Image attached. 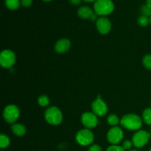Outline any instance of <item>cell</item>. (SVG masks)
Returning <instances> with one entry per match:
<instances>
[{
	"label": "cell",
	"mask_w": 151,
	"mask_h": 151,
	"mask_svg": "<svg viewBox=\"0 0 151 151\" xmlns=\"http://www.w3.org/2000/svg\"><path fill=\"white\" fill-rule=\"evenodd\" d=\"M142 116L137 114H126L120 118V125L122 128L131 131H137L143 125Z\"/></svg>",
	"instance_id": "cell-1"
},
{
	"label": "cell",
	"mask_w": 151,
	"mask_h": 151,
	"mask_svg": "<svg viewBox=\"0 0 151 151\" xmlns=\"http://www.w3.org/2000/svg\"><path fill=\"white\" fill-rule=\"evenodd\" d=\"M44 119L46 122L53 126H57L63 122V115L61 110L55 106H49L44 111Z\"/></svg>",
	"instance_id": "cell-2"
},
{
	"label": "cell",
	"mask_w": 151,
	"mask_h": 151,
	"mask_svg": "<svg viewBox=\"0 0 151 151\" xmlns=\"http://www.w3.org/2000/svg\"><path fill=\"white\" fill-rule=\"evenodd\" d=\"M114 10L112 0H96L94 4V11L99 16H106Z\"/></svg>",
	"instance_id": "cell-3"
},
{
	"label": "cell",
	"mask_w": 151,
	"mask_h": 151,
	"mask_svg": "<svg viewBox=\"0 0 151 151\" xmlns=\"http://www.w3.org/2000/svg\"><path fill=\"white\" fill-rule=\"evenodd\" d=\"M75 141L79 145L87 147L93 144L94 141V135L91 129L83 128L79 130L75 134Z\"/></svg>",
	"instance_id": "cell-4"
},
{
	"label": "cell",
	"mask_w": 151,
	"mask_h": 151,
	"mask_svg": "<svg viewBox=\"0 0 151 151\" xmlns=\"http://www.w3.org/2000/svg\"><path fill=\"white\" fill-rule=\"evenodd\" d=\"M3 119L7 123L13 125L16 123L20 116V109L15 104H9L5 106L2 113Z\"/></svg>",
	"instance_id": "cell-5"
},
{
	"label": "cell",
	"mask_w": 151,
	"mask_h": 151,
	"mask_svg": "<svg viewBox=\"0 0 151 151\" xmlns=\"http://www.w3.org/2000/svg\"><path fill=\"white\" fill-rule=\"evenodd\" d=\"M150 132L145 130L140 129L135 131L134 135L132 136L131 141H132L134 147L136 148H142L144 147L150 139Z\"/></svg>",
	"instance_id": "cell-6"
},
{
	"label": "cell",
	"mask_w": 151,
	"mask_h": 151,
	"mask_svg": "<svg viewBox=\"0 0 151 151\" xmlns=\"http://www.w3.org/2000/svg\"><path fill=\"white\" fill-rule=\"evenodd\" d=\"M16 62V53L11 50L5 49L0 53V65L4 69H10Z\"/></svg>",
	"instance_id": "cell-7"
},
{
	"label": "cell",
	"mask_w": 151,
	"mask_h": 151,
	"mask_svg": "<svg viewBox=\"0 0 151 151\" xmlns=\"http://www.w3.org/2000/svg\"><path fill=\"white\" fill-rule=\"evenodd\" d=\"M124 139V131L122 127H111L106 134V139L111 145H119Z\"/></svg>",
	"instance_id": "cell-8"
},
{
	"label": "cell",
	"mask_w": 151,
	"mask_h": 151,
	"mask_svg": "<svg viewBox=\"0 0 151 151\" xmlns=\"http://www.w3.org/2000/svg\"><path fill=\"white\" fill-rule=\"evenodd\" d=\"M91 111L98 117H103L108 114L109 107L108 105L100 96H98L91 103Z\"/></svg>",
	"instance_id": "cell-9"
},
{
	"label": "cell",
	"mask_w": 151,
	"mask_h": 151,
	"mask_svg": "<svg viewBox=\"0 0 151 151\" xmlns=\"http://www.w3.org/2000/svg\"><path fill=\"white\" fill-rule=\"evenodd\" d=\"M81 122L84 128L91 130L98 125V116H96L92 111H85L81 115Z\"/></svg>",
	"instance_id": "cell-10"
},
{
	"label": "cell",
	"mask_w": 151,
	"mask_h": 151,
	"mask_svg": "<svg viewBox=\"0 0 151 151\" xmlns=\"http://www.w3.org/2000/svg\"><path fill=\"white\" fill-rule=\"evenodd\" d=\"M95 24L97 31L101 35H107L111 30V22L106 16H100L96 21Z\"/></svg>",
	"instance_id": "cell-11"
},
{
	"label": "cell",
	"mask_w": 151,
	"mask_h": 151,
	"mask_svg": "<svg viewBox=\"0 0 151 151\" xmlns=\"http://www.w3.org/2000/svg\"><path fill=\"white\" fill-rule=\"evenodd\" d=\"M72 47V43L69 38H62L58 40L54 46V50L58 54H64L67 52Z\"/></svg>",
	"instance_id": "cell-12"
},
{
	"label": "cell",
	"mask_w": 151,
	"mask_h": 151,
	"mask_svg": "<svg viewBox=\"0 0 151 151\" xmlns=\"http://www.w3.org/2000/svg\"><path fill=\"white\" fill-rule=\"evenodd\" d=\"M94 11L90 7L86 5L81 6L78 10V15L82 19H90Z\"/></svg>",
	"instance_id": "cell-13"
},
{
	"label": "cell",
	"mask_w": 151,
	"mask_h": 151,
	"mask_svg": "<svg viewBox=\"0 0 151 151\" xmlns=\"http://www.w3.org/2000/svg\"><path fill=\"white\" fill-rule=\"evenodd\" d=\"M11 131L15 136L18 137H22L26 134L27 128L24 125L19 122H16V123L11 125Z\"/></svg>",
	"instance_id": "cell-14"
},
{
	"label": "cell",
	"mask_w": 151,
	"mask_h": 151,
	"mask_svg": "<svg viewBox=\"0 0 151 151\" xmlns=\"http://www.w3.org/2000/svg\"><path fill=\"white\" fill-rule=\"evenodd\" d=\"M106 121H107V123L111 127L118 126V125L120 124V118L115 114H111L108 115L106 117Z\"/></svg>",
	"instance_id": "cell-15"
},
{
	"label": "cell",
	"mask_w": 151,
	"mask_h": 151,
	"mask_svg": "<svg viewBox=\"0 0 151 151\" xmlns=\"http://www.w3.org/2000/svg\"><path fill=\"white\" fill-rule=\"evenodd\" d=\"M4 4L10 10H16L21 5L20 0H4Z\"/></svg>",
	"instance_id": "cell-16"
},
{
	"label": "cell",
	"mask_w": 151,
	"mask_h": 151,
	"mask_svg": "<svg viewBox=\"0 0 151 151\" xmlns=\"http://www.w3.org/2000/svg\"><path fill=\"white\" fill-rule=\"evenodd\" d=\"M142 118L144 123L146 125H151V107L146 108L142 111Z\"/></svg>",
	"instance_id": "cell-17"
},
{
	"label": "cell",
	"mask_w": 151,
	"mask_h": 151,
	"mask_svg": "<svg viewBox=\"0 0 151 151\" xmlns=\"http://www.w3.org/2000/svg\"><path fill=\"white\" fill-rule=\"evenodd\" d=\"M10 139L7 134H1L0 135V148L6 149L10 146Z\"/></svg>",
	"instance_id": "cell-18"
},
{
	"label": "cell",
	"mask_w": 151,
	"mask_h": 151,
	"mask_svg": "<svg viewBox=\"0 0 151 151\" xmlns=\"http://www.w3.org/2000/svg\"><path fill=\"white\" fill-rule=\"evenodd\" d=\"M38 104L42 108H48L50 104V97L45 94L40 95L38 98Z\"/></svg>",
	"instance_id": "cell-19"
},
{
	"label": "cell",
	"mask_w": 151,
	"mask_h": 151,
	"mask_svg": "<svg viewBox=\"0 0 151 151\" xmlns=\"http://www.w3.org/2000/svg\"><path fill=\"white\" fill-rule=\"evenodd\" d=\"M137 24L139 26L142 27H145L150 24V18L143 16V15H140L137 19Z\"/></svg>",
	"instance_id": "cell-20"
},
{
	"label": "cell",
	"mask_w": 151,
	"mask_h": 151,
	"mask_svg": "<svg viewBox=\"0 0 151 151\" xmlns=\"http://www.w3.org/2000/svg\"><path fill=\"white\" fill-rule=\"evenodd\" d=\"M142 65L145 69L151 70V54H147L143 57Z\"/></svg>",
	"instance_id": "cell-21"
},
{
	"label": "cell",
	"mask_w": 151,
	"mask_h": 151,
	"mask_svg": "<svg viewBox=\"0 0 151 151\" xmlns=\"http://www.w3.org/2000/svg\"><path fill=\"white\" fill-rule=\"evenodd\" d=\"M140 12H141V15H143V16H147L149 18L151 16V8L146 4H144L140 7Z\"/></svg>",
	"instance_id": "cell-22"
},
{
	"label": "cell",
	"mask_w": 151,
	"mask_h": 151,
	"mask_svg": "<svg viewBox=\"0 0 151 151\" xmlns=\"http://www.w3.org/2000/svg\"><path fill=\"white\" fill-rule=\"evenodd\" d=\"M133 146H134V145H133L132 141H131V140H129V139L125 140V141H124L122 144V147H123L124 150H128V151L131 150Z\"/></svg>",
	"instance_id": "cell-23"
},
{
	"label": "cell",
	"mask_w": 151,
	"mask_h": 151,
	"mask_svg": "<svg viewBox=\"0 0 151 151\" xmlns=\"http://www.w3.org/2000/svg\"><path fill=\"white\" fill-rule=\"evenodd\" d=\"M106 151H125L124 150L122 145H111L108 148L106 149Z\"/></svg>",
	"instance_id": "cell-24"
},
{
	"label": "cell",
	"mask_w": 151,
	"mask_h": 151,
	"mask_svg": "<svg viewBox=\"0 0 151 151\" xmlns=\"http://www.w3.org/2000/svg\"><path fill=\"white\" fill-rule=\"evenodd\" d=\"M88 151H103L101 146L97 144H92L89 146Z\"/></svg>",
	"instance_id": "cell-25"
},
{
	"label": "cell",
	"mask_w": 151,
	"mask_h": 151,
	"mask_svg": "<svg viewBox=\"0 0 151 151\" xmlns=\"http://www.w3.org/2000/svg\"><path fill=\"white\" fill-rule=\"evenodd\" d=\"M21 1V5L23 7H28L29 6L32 5V0H20Z\"/></svg>",
	"instance_id": "cell-26"
},
{
	"label": "cell",
	"mask_w": 151,
	"mask_h": 151,
	"mask_svg": "<svg viewBox=\"0 0 151 151\" xmlns=\"http://www.w3.org/2000/svg\"><path fill=\"white\" fill-rule=\"evenodd\" d=\"M69 1H70L71 4H74V5H78V4H81L82 0H69Z\"/></svg>",
	"instance_id": "cell-27"
},
{
	"label": "cell",
	"mask_w": 151,
	"mask_h": 151,
	"mask_svg": "<svg viewBox=\"0 0 151 151\" xmlns=\"http://www.w3.org/2000/svg\"><path fill=\"white\" fill-rule=\"evenodd\" d=\"M145 4L147 6H148L149 7H150V8H151V0H146Z\"/></svg>",
	"instance_id": "cell-28"
},
{
	"label": "cell",
	"mask_w": 151,
	"mask_h": 151,
	"mask_svg": "<svg viewBox=\"0 0 151 151\" xmlns=\"http://www.w3.org/2000/svg\"><path fill=\"white\" fill-rule=\"evenodd\" d=\"M83 1H87V2H92V1H95L96 0H83Z\"/></svg>",
	"instance_id": "cell-29"
},
{
	"label": "cell",
	"mask_w": 151,
	"mask_h": 151,
	"mask_svg": "<svg viewBox=\"0 0 151 151\" xmlns=\"http://www.w3.org/2000/svg\"><path fill=\"white\" fill-rule=\"evenodd\" d=\"M129 151H140V150H137V149H134V150H132V149H131V150H129Z\"/></svg>",
	"instance_id": "cell-30"
},
{
	"label": "cell",
	"mask_w": 151,
	"mask_h": 151,
	"mask_svg": "<svg viewBox=\"0 0 151 151\" xmlns=\"http://www.w3.org/2000/svg\"><path fill=\"white\" fill-rule=\"evenodd\" d=\"M43 1H52V0H43Z\"/></svg>",
	"instance_id": "cell-31"
},
{
	"label": "cell",
	"mask_w": 151,
	"mask_h": 151,
	"mask_svg": "<svg viewBox=\"0 0 151 151\" xmlns=\"http://www.w3.org/2000/svg\"><path fill=\"white\" fill-rule=\"evenodd\" d=\"M150 24L151 25V16L150 17Z\"/></svg>",
	"instance_id": "cell-32"
},
{
	"label": "cell",
	"mask_w": 151,
	"mask_h": 151,
	"mask_svg": "<svg viewBox=\"0 0 151 151\" xmlns=\"http://www.w3.org/2000/svg\"><path fill=\"white\" fill-rule=\"evenodd\" d=\"M149 132H150V138H151V128H150V131H149Z\"/></svg>",
	"instance_id": "cell-33"
},
{
	"label": "cell",
	"mask_w": 151,
	"mask_h": 151,
	"mask_svg": "<svg viewBox=\"0 0 151 151\" xmlns=\"http://www.w3.org/2000/svg\"><path fill=\"white\" fill-rule=\"evenodd\" d=\"M149 151H151V147H150V149H149Z\"/></svg>",
	"instance_id": "cell-34"
},
{
	"label": "cell",
	"mask_w": 151,
	"mask_h": 151,
	"mask_svg": "<svg viewBox=\"0 0 151 151\" xmlns=\"http://www.w3.org/2000/svg\"><path fill=\"white\" fill-rule=\"evenodd\" d=\"M150 106H151V101H150Z\"/></svg>",
	"instance_id": "cell-35"
}]
</instances>
